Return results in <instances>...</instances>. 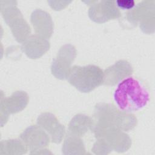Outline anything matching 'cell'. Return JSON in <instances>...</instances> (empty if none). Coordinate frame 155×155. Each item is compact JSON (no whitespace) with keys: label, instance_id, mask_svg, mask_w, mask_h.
<instances>
[{"label":"cell","instance_id":"obj_12","mask_svg":"<svg viewBox=\"0 0 155 155\" xmlns=\"http://www.w3.org/2000/svg\"><path fill=\"white\" fill-rule=\"evenodd\" d=\"M91 125V120L88 116L78 114L71 120L69 128L72 133L82 134L85 133Z\"/></svg>","mask_w":155,"mask_h":155},{"label":"cell","instance_id":"obj_4","mask_svg":"<svg viewBox=\"0 0 155 155\" xmlns=\"http://www.w3.org/2000/svg\"><path fill=\"white\" fill-rule=\"evenodd\" d=\"M16 5L15 1H1V13L4 20L12 27L18 41L21 42L25 39L30 30Z\"/></svg>","mask_w":155,"mask_h":155},{"label":"cell","instance_id":"obj_11","mask_svg":"<svg viewBox=\"0 0 155 155\" xmlns=\"http://www.w3.org/2000/svg\"><path fill=\"white\" fill-rule=\"evenodd\" d=\"M48 47L49 43L47 41L34 36L28 38L23 45L25 53L31 58L39 57L48 49Z\"/></svg>","mask_w":155,"mask_h":155},{"label":"cell","instance_id":"obj_3","mask_svg":"<svg viewBox=\"0 0 155 155\" xmlns=\"http://www.w3.org/2000/svg\"><path fill=\"white\" fill-rule=\"evenodd\" d=\"M96 114L100 122L99 125L113 127L124 130L131 129L136 122L133 115L119 111L110 104L97 105L96 107Z\"/></svg>","mask_w":155,"mask_h":155},{"label":"cell","instance_id":"obj_10","mask_svg":"<svg viewBox=\"0 0 155 155\" xmlns=\"http://www.w3.org/2000/svg\"><path fill=\"white\" fill-rule=\"evenodd\" d=\"M38 122L47 130L54 139L56 140L61 139L64 132V127L59 123L52 114L47 113L42 114L38 117Z\"/></svg>","mask_w":155,"mask_h":155},{"label":"cell","instance_id":"obj_8","mask_svg":"<svg viewBox=\"0 0 155 155\" xmlns=\"http://www.w3.org/2000/svg\"><path fill=\"white\" fill-rule=\"evenodd\" d=\"M154 0L143 1L139 2L131 11L128 12V16L131 20H140L142 18L140 25L144 30L147 25L150 23V19H154Z\"/></svg>","mask_w":155,"mask_h":155},{"label":"cell","instance_id":"obj_7","mask_svg":"<svg viewBox=\"0 0 155 155\" xmlns=\"http://www.w3.org/2000/svg\"><path fill=\"white\" fill-rule=\"evenodd\" d=\"M132 72L133 68L129 62L124 60L119 61L105 70L103 82L105 85H115Z\"/></svg>","mask_w":155,"mask_h":155},{"label":"cell","instance_id":"obj_6","mask_svg":"<svg viewBox=\"0 0 155 155\" xmlns=\"http://www.w3.org/2000/svg\"><path fill=\"white\" fill-rule=\"evenodd\" d=\"M75 49L71 45H65L59 50L57 59L51 65L53 74L61 79L67 78L70 71L71 62L75 57Z\"/></svg>","mask_w":155,"mask_h":155},{"label":"cell","instance_id":"obj_5","mask_svg":"<svg viewBox=\"0 0 155 155\" xmlns=\"http://www.w3.org/2000/svg\"><path fill=\"white\" fill-rule=\"evenodd\" d=\"M88 15L91 20L97 22H104L110 19L118 18L120 13L115 1L103 0L92 1Z\"/></svg>","mask_w":155,"mask_h":155},{"label":"cell","instance_id":"obj_9","mask_svg":"<svg viewBox=\"0 0 155 155\" xmlns=\"http://www.w3.org/2000/svg\"><path fill=\"white\" fill-rule=\"evenodd\" d=\"M31 21L36 32L47 37L51 35L52 21L47 12L41 9H36L31 13Z\"/></svg>","mask_w":155,"mask_h":155},{"label":"cell","instance_id":"obj_1","mask_svg":"<svg viewBox=\"0 0 155 155\" xmlns=\"http://www.w3.org/2000/svg\"><path fill=\"white\" fill-rule=\"evenodd\" d=\"M113 97L119 109L127 113L143 108L150 100L147 88L140 81L133 77L122 80L115 90Z\"/></svg>","mask_w":155,"mask_h":155},{"label":"cell","instance_id":"obj_13","mask_svg":"<svg viewBox=\"0 0 155 155\" xmlns=\"http://www.w3.org/2000/svg\"><path fill=\"white\" fill-rule=\"evenodd\" d=\"M7 108L10 113L21 110L27 104V96L25 93L17 91L7 100Z\"/></svg>","mask_w":155,"mask_h":155},{"label":"cell","instance_id":"obj_2","mask_svg":"<svg viewBox=\"0 0 155 155\" xmlns=\"http://www.w3.org/2000/svg\"><path fill=\"white\" fill-rule=\"evenodd\" d=\"M67 79L79 91L88 93L103 82L104 72L94 65H74L70 68Z\"/></svg>","mask_w":155,"mask_h":155},{"label":"cell","instance_id":"obj_14","mask_svg":"<svg viewBox=\"0 0 155 155\" xmlns=\"http://www.w3.org/2000/svg\"><path fill=\"white\" fill-rule=\"evenodd\" d=\"M117 7L122 10H131L135 5V2L133 0H117L115 1Z\"/></svg>","mask_w":155,"mask_h":155}]
</instances>
